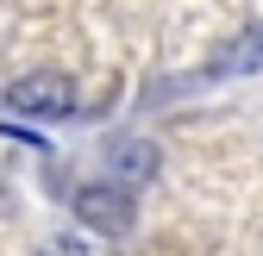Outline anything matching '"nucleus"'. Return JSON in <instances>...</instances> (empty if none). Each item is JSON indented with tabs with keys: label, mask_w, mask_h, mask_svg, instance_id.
Returning a JSON list of instances; mask_svg holds the SVG:
<instances>
[{
	"label": "nucleus",
	"mask_w": 263,
	"mask_h": 256,
	"mask_svg": "<svg viewBox=\"0 0 263 256\" xmlns=\"http://www.w3.org/2000/svg\"><path fill=\"white\" fill-rule=\"evenodd\" d=\"M31 256H88V238H44Z\"/></svg>",
	"instance_id": "20e7f679"
},
{
	"label": "nucleus",
	"mask_w": 263,
	"mask_h": 256,
	"mask_svg": "<svg viewBox=\"0 0 263 256\" xmlns=\"http://www.w3.org/2000/svg\"><path fill=\"white\" fill-rule=\"evenodd\" d=\"M7 100L19 113H31V119H69L76 113V81H63V75H25V81H13Z\"/></svg>",
	"instance_id": "f257e3e1"
},
{
	"label": "nucleus",
	"mask_w": 263,
	"mask_h": 256,
	"mask_svg": "<svg viewBox=\"0 0 263 256\" xmlns=\"http://www.w3.org/2000/svg\"><path fill=\"white\" fill-rule=\"evenodd\" d=\"M132 194H125V187H88V194H82V219H88V225H101V231H125L132 225V206H125Z\"/></svg>",
	"instance_id": "7ed1b4c3"
},
{
	"label": "nucleus",
	"mask_w": 263,
	"mask_h": 256,
	"mask_svg": "<svg viewBox=\"0 0 263 256\" xmlns=\"http://www.w3.org/2000/svg\"><path fill=\"white\" fill-rule=\"evenodd\" d=\"M107 169H113V187H144L151 175H157V150L144 144V138H119L113 150H107Z\"/></svg>",
	"instance_id": "f03ea898"
}]
</instances>
